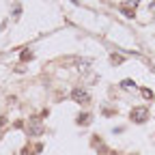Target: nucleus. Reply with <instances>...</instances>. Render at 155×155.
<instances>
[{
    "instance_id": "7",
    "label": "nucleus",
    "mask_w": 155,
    "mask_h": 155,
    "mask_svg": "<svg viewBox=\"0 0 155 155\" xmlns=\"http://www.w3.org/2000/svg\"><path fill=\"white\" fill-rule=\"evenodd\" d=\"M22 58L26 61V58H32V54H28V50H24V54H22Z\"/></svg>"
},
{
    "instance_id": "5",
    "label": "nucleus",
    "mask_w": 155,
    "mask_h": 155,
    "mask_svg": "<svg viewBox=\"0 0 155 155\" xmlns=\"http://www.w3.org/2000/svg\"><path fill=\"white\" fill-rule=\"evenodd\" d=\"M121 11H123L127 17H134V11H131V9H127V7H121Z\"/></svg>"
},
{
    "instance_id": "8",
    "label": "nucleus",
    "mask_w": 155,
    "mask_h": 155,
    "mask_svg": "<svg viewBox=\"0 0 155 155\" xmlns=\"http://www.w3.org/2000/svg\"><path fill=\"white\" fill-rule=\"evenodd\" d=\"M151 7H153V9H155V5H151Z\"/></svg>"
},
{
    "instance_id": "3",
    "label": "nucleus",
    "mask_w": 155,
    "mask_h": 155,
    "mask_svg": "<svg viewBox=\"0 0 155 155\" xmlns=\"http://www.w3.org/2000/svg\"><path fill=\"white\" fill-rule=\"evenodd\" d=\"M41 129H43V127H41V123H39L37 119H32V121H30V125H28V131H30L32 136H37V134H41Z\"/></svg>"
},
{
    "instance_id": "4",
    "label": "nucleus",
    "mask_w": 155,
    "mask_h": 155,
    "mask_svg": "<svg viewBox=\"0 0 155 155\" xmlns=\"http://www.w3.org/2000/svg\"><path fill=\"white\" fill-rule=\"evenodd\" d=\"M88 119H91L88 114H80V119H78V123H84V125H86V123H88Z\"/></svg>"
},
{
    "instance_id": "1",
    "label": "nucleus",
    "mask_w": 155,
    "mask_h": 155,
    "mask_svg": "<svg viewBox=\"0 0 155 155\" xmlns=\"http://www.w3.org/2000/svg\"><path fill=\"white\" fill-rule=\"evenodd\" d=\"M147 116H149V110L147 108H134L131 110V121H136V123H144Z\"/></svg>"
},
{
    "instance_id": "6",
    "label": "nucleus",
    "mask_w": 155,
    "mask_h": 155,
    "mask_svg": "<svg viewBox=\"0 0 155 155\" xmlns=\"http://www.w3.org/2000/svg\"><path fill=\"white\" fill-rule=\"evenodd\" d=\"M123 86H125V88H131V86H136V84H134L131 80H125V82H123Z\"/></svg>"
},
{
    "instance_id": "2",
    "label": "nucleus",
    "mask_w": 155,
    "mask_h": 155,
    "mask_svg": "<svg viewBox=\"0 0 155 155\" xmlns=\"http://www.w3.org/2000/svg\"><path fill=\"white\" fill-rule=\"evenodd\" d=\"M71 97H73V99H75L78 104H88V99H91L88 93H86V91H82V88H73Z\"/></svg>"
}]
</instances>
